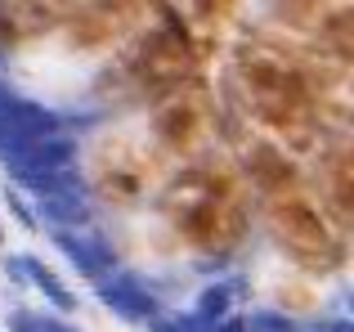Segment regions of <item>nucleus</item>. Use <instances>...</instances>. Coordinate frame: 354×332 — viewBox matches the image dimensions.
<instances>
[{"label": "nucleus", "mask_w": 354, "mask_h": 332, "mask_svg": "<svg viewBox=\"0 0 354 332\" xmlns=\"http://www.w3.org/2000/svg\"><path fill=\"white\" fill-rule=\"evenodd\" d=\"M5 270L14 274V279H23V283H36V288H41V292H45V297H50L59 310H77V297H72V292L63 288V283L54 279V274L45 270V265L36 261V256H9Z\"/></svg>", "instance_id": "nucleus-6"}, {"label": "nucleus", "mask_w": 354, "mask_h": 332, "mask_svg": "<svg viewBox=\"0 0 354 332\" xmlns=\"http://www.w3.org/2000/svg\"><path fill=\"white\" fill-rule=\"evenodd\" d=\"M99 301L121 319H153V310H157V301L139 288V279H126V274L99 279Z\"/></svg>", "instance_id": "nucleus-5"}, {"label": "nucleus", "mask_w": 354, "mask_h": 332, "mask_svg": "<svg viewBox=\"0 0 354 332\" xmlns=\"http://www.w3.org/2000/svg\"><path fill=\"white\" fill-rule=\"evenodd\" d=\"M9 99H14V90H9V86H5V81H0V108H5V104H9Z\"/></svg>", "instance_id": "nucleus-11"}, {"label": "nucleus", "mask_w": 354, "mask_h": 332, "mask_svg": "<svg viewBox=\"0 0 354 332\" xmlns=\"http://www.w3.org/2000/svg\"><path fill=\"white\" fill-rule=\"evenodd\" d=\"M0 158H5L14 180H23V184L36 189V184L72 171V162H77V140L54 131V135H41V140H27V144H9V149H0Z\"/></svg>", "instance_id": "nucleus-1"}, {"label": "nucleus", "mask_w": 354, "mask_h": 332, "mask_svg": "<svg viewBox=\"0 0 354 332\" xmlns=\"http://www.w3.org/2000/svg\"><path fill=\"white\" fill-rule=\"evenodd\" d=\"M9 328L14 332H72L68 324H54V319H45V315H14Z\"/></svg>", "instance_id": "nucleus-8"}, {"label": "nucleus", "mask_w": 354, "mask_h": 332, "mask_svg": "<svg viewBox=\"0 0 354 332\" xmlns=\"http://www.w3.org/2000/svg\"><path fill=\"white\" fill-rule=\"evenodd\" d=\"M153 332H211L198 315H175V319H153Z\"/></svg>", "instance_id": "nucleus-9"}, {"label": "nucleus", "mask_w": 354, "mask_h": 332, "mask_svg": "<svg viewBox=\"0 0 354 332\" xmlns=\"http://www.w3.org/2000/svg\"><path fill=\"white\" fill-rule=\"evenodd\" d=\"M229 297H234V292H229L225 283H216V288H207V292L198 297V319H202V324H216V319H220V315L229 310Z\"/></svg>", "instance_id": "nucleus-7"}, {"label": "nucleus", "mask_w": 354, "mask_h": 332, "mask_svg": "<svg viewBox=\"0 0 354 332\" xmlns=\"http://www.w3.org/2000/svg\"><path fill=\"white\" fill-rule=\"evenodd\" d=\"M211 332H242V324H220V328H211Z\"/></svg>", "instance_id": "nucleus-12"}, {"label": "nucleus", "mask_w": 354, "mask_h": 332, "mask_svg": "<svg viewBox=\"0 0 354 332\" xmlns=\"http://www.w3.org/2000/svg\"><path fill=\"white\" fill-rule=\"evenodd\" d=\"M36 193H41V216H50L54 225H81V220L90 216L86 193H81V184L72 180V171L36 184Z\"/></svg>", "instance_id": "nucleus-4"}, {"label": "nucleus", "mask_w": 354, "mask_h": 332, "mask_svg": "<svg viewBox=\"0 0 354 332\" xmlns=\"http://www.w3.org/2000/svg\"><path fill=\"white\" fill-rule=\"evenodd\" d=\"M54 131H59V117H54L50 108L32 104V99H18L14 95L5 108H0V149L41 140V135H54Z\"/></svg>", "instance_id": "nucleus-2"}, {"label": "nucleus", "mask_w": 354, "mask_h": 332, "mask_svg": "<svg viewBox=\"0 0 354 332\" xmlns=\"http://www.w3.org/2000/svg\"><path fill=\"white\" fill-rule=\"evenodd\" d=\"M54 243H59V252L68 256V261L77 265L86 279H104V274H113V265H117L113 247H108L99 234H81L77 225H59Z\"/></svg>", "instance_id": "nucleus-3"}, {"label": "nucleus", "mask_w": 354, "mask_h": 332, "mask_svg": "<svg viewBox=\"0 0 354 332\" xmlns=\"http://www.w3.org/2000/svg\"><path fill=\"white\" fill-rule=\"evenodd\" d=\"M242 332H292V324H287V319H278V315H256V319H247V324H242Z\"/></svg>", "instance_id": "nucleus-10"}]
</instances>
